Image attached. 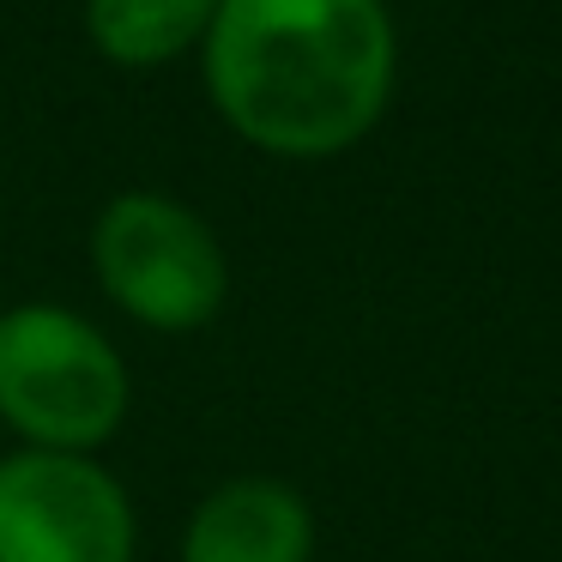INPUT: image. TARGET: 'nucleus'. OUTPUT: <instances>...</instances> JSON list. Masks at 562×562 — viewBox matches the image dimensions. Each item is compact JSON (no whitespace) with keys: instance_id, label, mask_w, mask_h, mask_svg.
<instances>
[{"instance_id":"obj_5","label":"nucleus","mask_w":562,"mask_h":562,"mask_svg":"<svg viewBox=\"0 0 562 562\" xmlns=\"http://www.w3.org/2000/svg\"><path fill=\"white\" fill-rule=\"evenodd\" d=\"M176 562H315V508L272 472L224 477L182 520Z\"/></svg>"},{"instance_id":"obj_1","label":"nucleus","mask_w":562,"mask_h":562,"mask_svg":"<svg viewBox=\"0 0 562 562\" xmlns=\"http://www.w3.org/2000/svg\"><path fill=\"white\" fill-rule=\"evenodd\" d=\"M194 61L212 115L248 151L327 164L387 122L400 25L387 0H224Z\"/></svg>"},{"instance_id":"obj_3","label":"nucleus","mask_w":562,"mask_h":562,"mask_svg":"<svg viewBox=\"0 0 562 562\" xmlns=\"http://www.w3.org/2000/svg\"><path fill=\"white\" fill-rule=\"evenodd\" d=\"M86 260L103 303L158 339L206 333L231 303V255L212 218L164 188H122L103 200Z\"/></svg>"},{"instance_id":"obj_4","label":"nucleus","mask_w":562,"mask_h":562,"mask_svg":"<svg viewBox=\"0 0 562 562\" xmlns=\"http://www.w3.org/2000/svg\"><path fill=\"white\" fill-rule=\"evenodd\" d=\"M139 514L98 453H0V562H134Z\"/></svg>"},{"instance_id":"obj_6","label":"nucleus","mask_w":562,"mask_h":562,"mask_svg":"<svg viewBox=\"0 0 562 562\" xmlns=\"http://www.w3.org/2000/svg\"><path fill=\"white\" fill-rule=\"evenodd\" d=\"M224 0H79V25L98 61L122 74H158L200 55Z\"/></svg>"},{"instance_id":"obj_2","label":"nucleus","mask_w":562,"mask_h":562,"mask_svg":"<svg viewBox=\"0 0 562 562\" xmlns=\"http://www.w3.org/2000/svg\"><path fill=\"white\" fill-rule=\"evenodd\" d=\"M134 375L91 315L67 303L0 308V424L13 448L103 453L127 424Z\"/></svg>"}]
</instances>
